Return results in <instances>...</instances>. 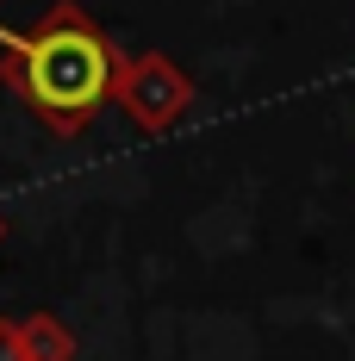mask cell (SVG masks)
<instances>
[{
  "mask_svg": "<svg viewBox=\"0 0 355 361\" xmlns=\"http://www.w3.org/2000/svg\"><path fill=\"white\" fill-rule=\"evenodd\" d=\"M0 50H6V87L56 131L75 137L88 131L100 106H112V75H119V50L107 32L81 13V6H50L32 32H6L0 25Z\"/></svg>",
  "mask_w": 355,
  "mask_h": 361,
  "instance_id": "cell-1",
  "label": "cell"
},
{
  "mask_svg": "<svg viewBox=\"0 0 355 361\" xmlns=\"http://www.w3.org/2000/svg\"><path fill=\"white\" fill-rule=\"evenodd\" d=\"M112 106L125 112L138 131L162 137V131H175L181 118L193 112V75H181L162 50L119 56V75H112Z\"/></svg>",
  "mask_w": 355,
  "mask_h": 361,
  "instance_id": "cell-2",
  "label": "cell"
},
{
  "mask_svg": "<svg viewBox=\"0 0 355 361\" xmlns=\"http://www.w3.org/2000/svg\"><path fill=\"white\" fill-rule=\"evenodd\" d=\"M19 336H25V355L32 361H75V336L63 318L37 312V318H19Z\"/></svg>",
  "mask_w": 355,
  "mask_h": 361,
  "instance_id": "cell-3",
  "label": "cell"
},
{
  "mask_svg": "<svg viewBox=\"0 0 355 361\" xmlns=\"http://www.w3.org/2000/svg\"><path fill=\"white\" fill-rule=\"evenodd\" d=\"M0 361H32L25 336H19V318H0Z\"/></svg>",
  "mask_w": 355,
  "mask_h": 361,
  "instance_id": "cell-4",
  "label": "cell"
},
{
  "mask_svg": "<svg viewBox=\"0 0 355 361\" xmlns=\"http://www.w3.org/2000/svg\"><path fill=\"white\" fill-rule=\"evenodd\" d=\"M0 237H6V212H0Z\"/></svg>",
  "mask_w": 355,
  "mask_h": 361,
  "instance_id": "cell-5",
  "label": "cell"
}]
</instances>
